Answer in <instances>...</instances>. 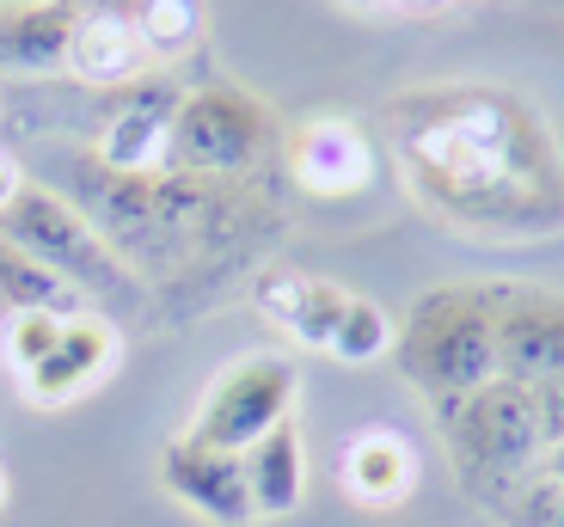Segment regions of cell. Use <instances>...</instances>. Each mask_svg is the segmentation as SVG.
Instances as JSON below:
<instances>
[{
  "label": "cell",
  "instance_id": "obj_12",
  "mask_svg": "<svg viewBox=\"0 0 564 527\" xmlns=\"http://www.w3.org/2000/svg\"><path fill=\"white\" fill-rule=\"evenodd\" d=\"M160 485H166L172 503H184L191 515L215 527H246L252 521V479H246V454H227V448H209L197 436H172L160 448Z\"/></svg>",
  "mask_w": 564,
  "mask_h": 527
},
{
  "label": "cell",
  "instance_id": "obj_21",
  "mask_svg": "<svg viewBox=\"0 0 564 527\" xmlns=\"http://www.w3.org/2000/svg\"><path fill=\"white\" fill-rule=\"evenodd\" d=\"M534 411H540V429H546V454H564V381L534 386Z\"/></svg>",
  "mask_w": 564,
  "mask_h": 527
},
{
  "label": "cell",
  "instance_id": "obj_3",
  "mask_svg": "<svg viewBox=\"0 0 564 527\" xmlns=\"http://www.w3.org/2000/svg\"><path fill=\"white\" fill-rule=\"evenodd\" d=\"M0 233H7V245H19V252L43 257L50 271H62L86 300H105V307H117V314H129V307H141V300L154 295V288L117 257V245L93 228V215H86L68 190L50 185V178L25 172L19 160H7Z\"/></svg>",
  "mask_w": 564,
  "mask_h": 527
},
{
  "label": "cell",
  "instance_id": "obj_14",
  "mask_svg": "<svg viewBox=\"0 0 564 527\" xmlns=\"http://www.w3.org/2000/svg\"><path fill=\"white\" fill-rule=\"evenodd\" d=\"M417 472H423L417 448H411V436L393 424H368L338 448V485H344V497L368 515L399 509V503L417 491Z\"/></svg>",
  "mask_w": 564,
  "mask_h": 527
},
{
  "label": "cell",
  "instance_id": "obj_2",
  "mask_svg": "<svg viewBox=\"0 0 564 527\" xmlns=\"http://www.w3.org/2000/svg\"><path fill=\"white\" fill-rule=\"evenodd\" d=\"M50 185L68 190L93 228L117 245L129 271L154 295H215L227 276L264 271V252L276 245L282 215L264 185H215L191 172H111L93 147H74L56 160Z\"/></svg>",
  "mask_w": 564,
  "mask_h": 527
},
{
  "label": "cell",
  "instance_id": "obj_15",
  "mask_svg": "<svg viewBox=\"0 0 564 527\" xmlns=\"http://www.w3.org/2000/svg\"><path fill=\"white\" fill-rule=\"evenodd\" d=\"M86 0H19L0 13V68L7 80H56L74 62Z\"/></svg>",
  "mask_w": 564,
  "mask_h": 527
},
{
  "label": "cell",
  "instance_id": "obj_22",
  "mask_svg": "<svg viewBox=\"0 0 564 527\" xmlns=\"http://www.w3.org/2000/svg\"><path fill=\"white\" fill-rule=\"evenodd\" d=\"M405 7H436V0H405Z\"/></svg>",
  "mask_w": 564,
  "mask_h": 527
},
{
  "label": "cell",
  "instance_id": "obj_13",
  "mask_svg": "<svg viewBox=\"0 0 564 527\" xmlns=\"http://www.w3.org/2000/svg\"><path fill=\"white\" fill-rule=\"evenodd\" d=\"M117 362H123V338H117L111 319L74 314L56 350H50L31 374H19V393H25L31 405H43V411H62V405L86 399L93 386L111 381Z\"/></svg>",
  "mask_w": 564,
  "mask_h": 527
},
{
  "label": "cell",
  "instance_id": "obj_5",
  "mask_svg": "<svg viewBox=\"0 0 564 527\" xmlns=\"http://www.w3.org/2000/svg\"><path fill=\"white\" fill-rule=\"evenodd\" d=\"M282 142H289V129L246 86H184L166 166L191 172V178H215V185H264L270 166H282Z\"/></svg>",
  "mask_w": 564,
  "mask_h": 527
},
{
  "label": "cell",
  "instance_id": "obj_4",
  "mask_svg": "<svg viewBox=\"0 0 564 527\" xmlns=\"http://www.w3.org/2000/svg\"><path fill=\"white\" fill-rule=\"evenodd\" d=\"M393 362L411 386H417L430 411L448 399H466L473 386L497 381L503 356H497V300L491 283H436L423 288L399 319Z\"/></svg>",
  "mask_w": 564,
  "mask_h": 527
},
{
  "label": "cell",
  "instance_id": "obj_9",
  "mask_svg": "<svg viewBox=\"0 0 564 527\" xmlns=\"http://www.w3.org/2000/svg\"><path fill=\"white\" fill-rule=\"evenodd\" d=\"M178 105H184V86L172 80L166 68H154L148 80L105 92L99 129H93V142H86V147H93L111 172H160V166H166V154H172Z\"/></svg>",
  "mask_w": 564,
  "mask_h": 527
},
{
  "label": "cell",
  "instance_id": "obj_10",
  "mask_svg": "<svg viewBox=\"0 0 564 527\" xmlns=\"http://www.w3.org/2000/svg\"><path fill=\"white\" fill-rule=\"evenodd\" d=\"M362 300L368 295L332 283V276H319V271H295V264H264V271L252 276L258 314H264L282 338H295L301 350H325V356L338 350V338L350 331Z\"/></svg>",
  "mask_w": 564,
  "mask_h": 527
},
{
  "label": "cell",
  "instance_id": "obj_23",
  "mask_svg": "<svg viewBox=\"0 0 564 527\" xmlns=\"http://www.w3.org/2000/svg\"><path fill=\"white\" fill-rule=\"evenodd\" d=\"M7 7H19V0H7Z\"/></svg>",
  "mask_w": 564,
  "mask_h": 527
},
{
  "label": "cell",
  "instance_id": "obj_19",
  "mask_svg": "<svg viewBox=\"0 0 564 527\" xmlns=\"http://www.w3.org/2000/svg\"><path fill=\"white\" fill-rule=\"evenodd\" d=\"M123 13H135L141 37H148V56L160 68L184 62L203 43V25H209V0H117Z\"/></svg>",
  "mask_w": 564,
  "mask_h": 527
},
{
  "label": "cell",
  "instance_id": "obj_6",
  "mask_svg": "<svg viewBox=\"0 0 564 527\" xmlns=\"http://www.w3.org/2000/svg\"><path fill=\"white\" fill-rule=\"evenodd\" d=\"M436 424H442V442L454 448V466L473 491L497 497L509 479H522L540 454H546V429H540V411H534V386L497 381L473 386L466 399H448L436 405Z\"/></svg>",
  "mask_w": 564,
  "mask_h": 527
},
{
  "label": "cell",
  "instance_id": "obj_11",
  "mask_svg": "<svg viewBox=\"0 0 564 527\" xmlns=\"http://www.w3.org/2000/svg\"><path fill=\"white\" fill-rule=\"evenodd\" d=\"M497 300V356L522 386L564 381V288L546 283H491Z\"/></svg>",
  "mask_w": 564,
  "mask_h": 527
},
{
  "label": "cell",
  "instance_id": "obj_8",
  "mask_svg": "<svg viewBox=\"0 0 564 527\" xmlns=\"http://www.w3.org/2000/svg\"><path fill=\"white\" fill-rule=\"evenodd\" d=\"M282 172L313 202H350V197H368V190L381 185L387 142L350 111H313L289 129Z\"/></svg>",
  "mask_w": 564,
  "mask_h": 527
},
{
  "label": "cell",
  "instance_id": "obj_16",
  "mask_svg": "<svg viewBox=\"0 0 564 527\" xmlns=\"http://www.w3.org/2000/svg\"><path fill=\"white\" fill-rule=\"evenodd\" d=\"M160 62L148 56V37H141L135 13H123L117 0H86L80 31H74V62L68 74L93 92H117V86L148 80Z\"/></svg>",
  "mask_w": 564,
  "mask_h": 527
},
{
  "label": "cell",
  "instance_id": "obj_1",
  "mask_svg": "<svg viewBox=\"0 0 564 527\" xmlns=\"http://www.w3.org/2000/svg\"><path fill=\"white\" fill-rule=\"evenodd\" d=\"M381 142L411 202L442 228L473 240L564 233L558 135L516 86H405L381 105Z\"/></svg>",
  "mask_w": 564,
  "mask_h": 527
},
{
  "label": "cell",
  "instance_id": "obj_17",
  "mask_svg": "<svg viewBox=\"0 0 564 527\" xmlns=\"http://www.w3.org/2000/svg\"><path fill=\"white\" fill-rule=\"evenodd\" d=\"M246 479H252V509L258 521H282L307 497V436L295 417H282L264 442L246 448Z\"/></svg>",
  "mask_w": 564,
  "mask_h": 527
},
{
  "label": "cell",
  "instance_id": "obj_7",
  "mask_svg": "<svg viewBox=\"0 0 564 527\" xmlns=\"http://www.w3.org/2000/svg\"><path fill=\"white\" fill-rule=\"evenodd\" d=\"M295 399H301V369L289 356H240L209 381L184 436L227 448V454H246L282 417H295Z\"/></svg>",
  "mask_w": 564,
  "mask_h": 527
},
{
  "label": "cell",
  "instance_id": "obj_18",
  "mask_svg": "<svg viewBox=\"0 0 564 527\" xmlns=\"http://www.w3.org/2000/svg\"><path fill=\"white\" fill-rule=\"evenodd\" d=\"M0 295H7V319H13V314H93V300H86L68 276L50 271L43 257L19 252V245H7Z\"/></svg>",
  "mask_w": 564,
  "mask_h": 527
},
{
  "label": "cell",
  "instance_id": "obj_20",
  "mask_svg": "<svg viewBox=\"0 0 564 527\" xmlns=\"http://www.w3.org/2000/svg\"><path fill=\"white\" fill-rule=\"evenodd\" d=\"M68 319L74 314H13V319H7V362H13V374L37 369V362L62 343Z\"/></svg>",
  "mask_w": 564,
  "mask_h": 527
}]
</instances>
